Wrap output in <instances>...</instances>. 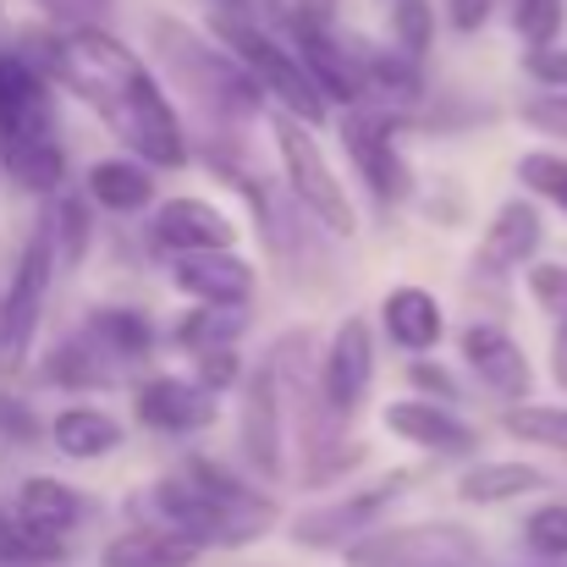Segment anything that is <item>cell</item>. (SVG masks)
I'll list each match as a JSON object with an SVG mask.
<instances>
[{
    "label": "cell",
    "mask_w": 567,
    "mask_h": 567,
    "mask_svg": "<svg viewBox=\"0 0 567 567\" xmlns=\"http://www.w3.org/2000/svg\"><path fill=\"white\" fill-rule=\"evenodd\" d=\"M89 198L100 209L133 215V209H144L155 198V177L138 161H100V166H89Z\"/></svg>",
    "instance_id": "obj_25"
},
{
    "label": "cell",
    "mask_w": 567,
    "mask_h": 567,
    "mask_svg": "<svg viewBox=\"0 0 567 567\" xmlns=\"http://www.w3.org/2000/svg\"><path fill=\"white\" fill-rule=\"evenodd\" d=\"M463 359H468V370L485 380L502 402H529V385H535V370H529V359H524V348L502 331V326H468L463 331Z\"/></svg>",
    "instance_id": "obj_16"
},
{
    "label": "cell",
    "mask_w": 567,
    "mask_h": 567,
    "mask_svg": "<svg viewBox=\"0 0 567 567\" xmlns=\"http://www.w3.org/2000/svg\"><path fill=\"white\" fill-rule=\"evenodd\" d=\"M518 183L540 198H551L557 209L567 215V155H551V150H535L518 161Z\"/></svg>",
    "instance_id": "obj_34"
},
{
    "label": "cell",
    "mask_w": 567,
    "mask_h": 567,
    "mask_svg": "<svg viewBox=\"0 0 567 567\" xmlns=\"http://www.w3.org/2000/svg\"><path fill=\"white\" fill-rule=\"evenodd\" d=\"M430 39H435L430 0H391V50H402L408 61H424Z\"/></svg>",
    "instance_id": "obj_31"
},
{
    "label": "cell",
    "mask_w": 567,
    "mask_h": 567,
    "mask_svg": "<svg viewBox=\"0 0 567 567\" xmlns=\"http://www.w3.org/2000/svg\"><path fill=\"white\" fill-rule=\"evenodd\" d=\"M292 33H331L337 28V0H287Z\"/></svg>",
    "instance_id": "obj_38"
},
{
    "label": "cell",
    "mask_w": 567,
    "mask_h": 567,
    "mask_svg": "<svg viewBox=\"0 0 567 567\" xmlns=\"http://www.w3.org/2000/svg\"><path fill=\"white\" fill-rule=\"evenodd\" d=\"M44 231H50V248H55V270H78V259L89 254V204L78 193H55L50 215H44Z\"/></svg>",
    "instance_id": "obj_26"
},
{
    "label": "cell",
    "mask_w": 567,
    "mask_h": 567,
    "mask_svg": "<svg viewBox=\"0 0 567 567\" xmlns=\"http://www.w3.org/2000/svg\"><path fill=\"white\" fill-rule=\"evenodd\" d=\"M50 441H55V452L94 463V457H111L122 446V419L105 408H61L50 424Z\"/></svg>",
    "instance_id": "obj_22"
},
{
    "label": "cell",
    "mask_w": 567,
    "mask_h": 567,
    "mask_svg": "<svg viewBox=\"0 0 567 567\" xmlns=\"http://www.w3.org/2000/svg\"><path fill=\"white\" fill-rule=\"evenodd\" d=\"M396 122L402 116H391L380 105H353L342 116V150H348L353 172L364 177V188L375 193V198H385V204H396V198L413 193V172L396 155Z\"/></svg>",
    "instance_id": "obj_8"
},
{
    "label": "cell",
    "mask_w": 567,
    "mask_h": 567,
    "mask_svg": "<svg viewBox=\"0 0 567 567\" xmlns=\"http://www.w3.org/2000/svg\"><path fill=\"white\" fill-rule=\"evenodd\" d=\"M127 370H133V359H122L94 326H83V331H72V337L50 353L44 380L72 385V391H100V385H122Z\"/></svg>",
    "instance_id": "obj_18"
},
{
    "label": "cell",
    "mask_w": 567,
    "mask_h": 567,
    "mask_svg": "<svg viewBox=\"0 0 567 567\" xmlns=\"http://www.w3.org/2000/svg\"><path fill=\"white\" fill-rule=\"evenodd\" d=\"M0 161H6V172H11V183H17V188L61 193L66 155H61V144H55V138H44V144H22V150H0Z\"/></svg>",
    "instance_id": "obj_28"
},
{
    "label": "cell",
    "mask_w": 567,
    "mask_h": 567,
    "mask_svg": "<svg viewBox=\"0 0 567 567\" xmlns=\"http://www.w3.org/2000/svg\"><path fill=\"white\" fill-rule=\"evenodd\" d=\"M408 380H413V385H424V391H441L446 402H457V380L441 375V370H430V364H413V370H408Z\"/></svg>",
    "instance_id": "obj_42"
},
{
    "label": "cell",
    "mask_w": 567,
    "mask_h": 567,
    "mask_svg": "<svg viewBox=\"0 0 567 567\" xmlns=\"http://www.w3.org/2000/svg\"><path fill=\"white\" fill-rule=\"evenodd\" d=\"M529 491H546V474L535 463H474L457 480V496L468 507H496V502H518Z\"/></svg>",
    "instance_id": "obj_23"
},
{
    "label": "cell",
    "mask_w": 567,
    "mask_h": 567,
    "mask_svg": "<svg viewBox=\"0 0 567 567\" xmlns=\"http://www.w3.org/2000/svg\"><path fill=\"white\" fill-rule=\"evenodd\" d=\"M44 138H55L50 78L17 50H0V150H22Z\"/></svg>",
    "instance_id": "obj_10"
},
{
    "label": "cell",
    "mask_w": 567,
    "mask_h": 567,
    "mask_svg": "<svg viewBox=\"0 0 567 567\" xmlns=\"http://www.w3.org/2000/svg\"><path fill=\"white\" fill-rule=\"evenodd\" d=\"M524 72L535 83H546L551 94H567V50L563 44H546V50H524Z\"/></svg>",
    "instance_id": "obj_37"
},
{
    "label": "cell",
    "mask_w": 567,
    "mask_h": 567,
    "mask_svg": "<svg viewBox=\"0 0 567 567\" xmlns=\"http://www.w3.org/2000/svg\"><path fill=\"white\" fill-rule=\"evenodd\" d=\"M529 298L557 326H567V265H529Z\"/></svg>",
    "instance_id": "obj_35"
},
{
    "label": "cell",
    "mask_w": 567,
    "mask_h": 567,
    "mask_svg": "<svg viewBox=\"0 0 567 567\" xmlns=\"http://www.w3.org/2000/svg\"><path fill=\"white\" fill-rule=\"evenodd\" d=\"M524 546L546 563H567V502H546L524 518Z\"/></svg>",
    "instance_id": "obj_33"
},
{
    "label": "cell",
    "mask_w": 567,
    "mask_h": 567,
    "mask_svg": "<svg viewBox=\"0 0 567 567\" xmlns=\"http://www.w3.org/2000/svg\"><path fill=\"white\" fill-rule=\"evenodd\" d=\"M55 248H50V231L33 226V237L22 243V259L11 270V287L0 298V375H17L33 353V337H39V320H44V298H50V281H55Z\"/></svg>",
    "instance_id": "obj_6"
},
{
    "label": "cell",
    "mask_w": 567,
    "mask_h": 567,
    "mask_svg": "<svg viewBox=\"0 0 567 567\" xmlns=\"http://www.w3.org/2000/svg\"><path fill=\"white\" fill-rule=\"evenodd\" d=\"M89 326H94L122 359H133V364H144L150 348H155V326H150V315H138V309H94Z\"/></svg>",
    "instance_id": "obj_29"
},
{
    "label": "cell",
    "mask_w": 567,
    "mask_h": 567,
    "mask_svg": "<svg viewBox=\"0 0 567 567\" xmlns=\"http://www.w3.org/2000/svg\"><path fill=\"white\" fill-rule=\"evenodd\" d=\"M502 430L529 441V446H551V452H567V408H540V402H518L502 413Z\"/></svg>",
    "instance_id": "obj_30"
},
{
    "label": "cell",
    "mask_w": 567,
    "mask_h": 567,
    "mask_svg": "<svg viewBox=\"0 0 567 567\" xmlns=\"http://www.w3.org/2000/svg\"><path fill=\"white\" fill-rule=\"evenodd\" d=\"M540 243H546L540 209H535L529 198H507V204L496 209V220L485 226L480 248H474V270H480V276H507V270H518V265H535Z\"/></svg>",
    "instance_id": "obj_13"
},
{
    "label": "cell",
    "mask_w": 567,
    "mask_h": 567,
    "mask_svg": "<svg viewBox=\"0 0 567 567\" xmlns=\"http://www.w3.org/2000/svg\"><path fill=\"white\" fill-rule=\"evenodd\" d=\"M259 11H287V0H259Z\"/></svg>",
    "instance_id": "obj_44"
},
{
    "label": "cell",
    "mask_w": 567,
    "mask_h": 567,
    "mask_svg": "<svg viewBox=\"0 0 567 567\" xmlns=\"http://www.w3.org/2000/svg\"><path fill=\"white\" fill-rule=\"evenodd\" d=\"M385 430H391V435H402L408 446L435 452V457H468V452L480 446V435H474L457 413H446L441 402H424V396L385 402Z\"/></svg>",
    "instance_id": "obj_15"
},
{
    "label": "cell",
    "mask_w": 567,
    "mask_h": 567,
    "mask_svg": "<svg viewBox=\"0 0 567 567\" xmlns=\"http://www.w3.org/2000/svg\"><path fill=\"white\" fill-rule=\"evenodd\" d=\"M150 507L166 529L188 535L193 546H248L276 524V502L248 491L237 474H226L209 457H193L188 468L166 474L150 491Z\"/></svg>",
    "instance_id": "obj_2"
},
{
    "label": "cell",
    "mask_w": 567,
    "mask_h": 567,
    "mask_svg": "<svg viewBox=\"0 0 567 567\" xmlns=\"http://www.w3.org/2000/svg\"><path fill=\"white\" fill-rule=\"evenodd\" d=\"M563 22H567V0H513V28H518V39L529 50L557 44Z\"/></svg>",
    "instance_id": "obj_32"
},
{
    "label": "cell",
    "mask_w": 567,
    "mask_h": 567,
    "mask_svg": "<svg viewBox=\"0 0 567 567\" xmlns=\"http://www.w3.org/2000/svg\"><path fill=\"white\" fill-rule=\"evenodd\" d=\"M177 292H188L209 309H248L254 298V265L237 259L231 248H215V254H177V270H172Z\"/></svg>",
    "instance_id": "obj_14"
},
{
    "label": "cell",
    "mask_w": 567,
    "mask_h": 567,
    "mask_svg": "<svg viewBox=\"0 0 567 567\" xmlns=\"http://www.w3.org/2000/svg\"><path fill=\"white\" fill-rule=\"evenodd\" d=\"M204 546H193L188 535L166 529V524H138V529H122L105 551L100 567H193Z\"/></svg>",
    "instance_id": "obj_21"
},
{
    "label": "cell",
    "mask_w": 567,
    "mask_h": 567,
    "mask_svg": "<svg viewBox=\"0 0 567 567\" xmlns=\"http://www.w3.org/2000/svg\"><path fill=\"white\" fill-rule=\"evenodd\" d=\"M507 6H513V0H507Z\"/></svg>",
    "instance_id": "obj_45"
},
{
    "label": "cell",
    "mask_w": 567,
    "mask_h": 567,
    "mask_svg": "<svg viewBox=\"0 0 567 567\" xmlns=\"http://www.w3.org/2000/svg\"><path fill=\"white\" fill-rule=\"evenodd\" d=\"M39 72L66 83L83 105H94L100 122L133 155H144V166H188V133H183L172 100L161 94L150 66L116 33H105V28L44 33Z\"/></svg>",
    "instance_id": "obj_1"
},
{
    "label": "cell",
    "mask_w": 567,
    "mask_h": 567,
    "mask_svg": "<svg viewBox=\"0 0 567 567\" xmlns=\"http://www.w3.org/2000/svg\"><path fill=\"white\" fill-rule=\"evenodd\" d=\"M518 116L546 138H567V94H535V100L518 105Z\"/></svg>",
    "instance_id": "obj_36"
},
{
    "label": "cell",
    "mask_w": 567,
    "mask_h": 567,
    "mask_svg": "<svg viewBox=\"0 0 567 567\" xmlns=\"http://www.w3.org/2000/svg\"><path fill=\"white\" fill-rule=\"evenodd\" d=\"M155 243L172 254H215L237 243V226L209 198H166L155 209Z\"/></svg>",
    "instance_id": "obj_17"
},
{
    "label": "cell",
    "mask_w": 567,
    "mask_h": 567,
    "mask_svg": "<svg viewBox=\"0 0 567 567\" xmlns=\"http://www.w3.org/2000/svg\"><path fill=\"white\" fill-rule=\"evenodd\" d=\"M380 320H385V337H391L396 348H408V353H430V348L441 342V331H446L435 292H424V287H413V281L385 292Z\"/></svg>",
    "instance_id": "obj_20"
},
{
    "label": "cell",
    "mask_w": 567,
    "mask_h": 567,
    "mask_svg": "<svg viewBox=\"0 0 567 567\" xmlns=\"http://www.w3.org/2000/svg\"><path fill=\"white\" fill-rule=\"evenodd\" d=\"M551 380L567 391V326H557V337H551Z\"/></svg>",
    "instance_id": "obj_43"
},
{
    "label": "cell",
    "mask_w": 567,
    "mask_h": 567,
    "mask_svg": "<svg viewBox=\"0 0 567 567\" xmlns=\"http://www.w3.org/2000/svg\"><path fill=\"white\" fill-rule=\"evenodd\" d=\"M496 6H502V0H446V22H452L457 33H480V28L496 17Z\"/></svg>",
    "instance_id": "obj_40"
},
{
    "label": "cell",
    "mask_w": 567,
    "mask_h": 567,
    "mask_svg": "<svg viewBox=\"0 0 567 567\" xmlns=\"http://www.w3.org/2000/svg\"><path fill=\"white\" fill-rule=\"evenodd\" d=\"M0 435H11V441H33V435H39V424H33L28 402H17V396H0Z\"/></svg>",
    "instance_id": "obj_41"
},
{
    "label": "cell",
    "mask_w": 567,
    "mask_h": 567,
    "mask_svg": "<svg viewBox=\"0 0 567 567\" xmlns=\"http://www.w3.org/2000/svg\"><path fill=\"white\" fill-rule=\"evenodd\" d=\"M408 485V474H385L380 485L370 491H353V496H342V502H331V507H315V513H298L292 518V540L298 546H309V551H331V546H359L364 535H370V524H375V513Z\"/></svg>",
    "instance_id": "obj_11"
},
{
    "label": "cell",
    "mask_w": 567,
    "mask_h": 567,
    "mask_svg": "<svg viewBox=\"0 0 567 567\" xmlns=\"http://www.w3.org/2000/svg\"><path fill=\"white\" fill-rule=\"evenodd\" d=\"M150 33H155V50H161V61L172 66V78L188 89L204 111L237 116V122L254 116V111H265V89L254 83V72H248L226 44H209V39H198L193 28L166 22V17H161Z\"/></svg>",
    "instance_id": "obj_3"
},
{
    "label": "cell",
    "mask_w": 567,
    "mask_h": 567,
    "mask_svg": "<svg viewBox=\"0 0 567 567\" xmlns=\"http://www.w3.org/2000/svg\"><path fill=\"white\" fill-rule=\"evenodd\" d=\"M270 127H276L281 177H287L292 198L309 209V220L326 226L331 237H353V231H359V209H353V198L342 193L337 172L326 166V155H320V144L309 138V127H303L298 116H287V111H276Z\"/></svg>",
    "instance_id": "obj_5"
},
{
    "label": "cell",
    "mask_w": 567,
    "mask_h": 567,
    "mask_svg": "<svg viewBox=\"0 0 567 567\" xmlns=\"http://www.w3.org/2000/svg\"><path fill=\"white\" fill-rule=\"evenodd\" d=\"M370 380H375V337H370L364 315H353V320L337 326V337L326 342V359H320V408H326V419L348 424L364 408Z\"/></svg>",
    "instance_id": "obj_9"
},
{
    "label": "cell",
    "mask_w": 567,
    "mask_h": 567,
    "mask_svg": "<svg viewBox=\"0 0 567 567\" xmlns=\"http://www.w3.org/2000/svg\"><path fill=\"white\" fill-rule=\"evenodd\" d=\"M348 567H480V540L463 524H408L348 546Z\"/></svg>",
    "instance_id": "obj_7"
},
{
    "label": "cell",
    "mask_w": 567,
    "mask_h": 567,
    "mask_svg": "<svg viewBox=\"0 0 567 567\" xmlns=\"http://www.w3.org/2000/svg\"><path fill=\"white\" fill-rule=\"evenodd\" d=\"M133 413H138V424H150L161 435H193V430H209L220 408H215V391L198 380L150 375L133 391Z\"/></svg>",
    "instance_id": "obj_12"
},
{
    "label": "cell",
    "mask_w": 567,
    "mask_h": 567,
    "mask_svg": "<svg viewBox=\"0 0 567 567\" xmlns=\"http://www.w3.org/2000/svg\"><path fill=\"white\" fill-rule=\"evenodd\" d=\"M237 380H243V359H237V348H226V353H204V359H198V385L226 391V385H237Z\"/></svg>",
    "instance_id": "obj_39"
},
{
    "label": "cell",
    "mask_w": 567,
    "mask_h": 567,
    "mask_svg": "<svg viewBox=\"0 0 567 567\" xmlns=\"http://www.w3.org/2000/svg\"><path fill=\"white\" fill-rule=\"evenodd\" d=\"M209 22H215L220 44L254 72V83H259L287 116H298L303 127L326 122V94H320V83L309 78V66L298 61V50H287V44L270 39V28H265L254 11H226V6H215Z\"/></svg>",
    "instance_id": "obj_4"
},
{
    "label": "cell",
    "mask_w": 567,
    "mask_h": 567,
    "mask_svg": "<svg viewBox=\"0 0 567 567\" xmlns=\"http://www.w3.org/2000/svg\"><path fill=\"white\" fill-rule=\"evenodd\" d=\"M281 402L287 391L265 370L248 375V402H243V457L254 463V474L276 480L281 474Z\"/></svg>",
    "instance_id": "obj_19"
},
{
    "label": "cell",
    "mask_w": 567,
    "mask_h": 567,
    "mask_svg": "<svg viewBox=\"0 0 567 567\" xmlns=\"http://www.w3.org/2000/svg\"><path fill=\"white\" fill-rule=\"evenodd\" d=\"M17 518L44 529V535H66L78 518H83V496L66 485V480H50V474H33L22 480L17 491Z\"/></svg>",
    "instance_id": "obj_24"
},
{
    "label": "cell",
    "mask_w": 567,
    "mask_h": 567,
    "mask_svg": "<svg viewBox=\"0 0 567 567\" xmlns=\"http://www.w3.org/2000/svg\"><path fill=\"white\" fill-rule=\"evenodd\" d=\"M243 331H248V309H209V303H198L188 320L177 326V342L204 359V353H226V348H237Z\"/></svg>",
    "instance_id": "obj_27"
}]
</instances>
